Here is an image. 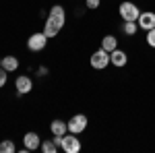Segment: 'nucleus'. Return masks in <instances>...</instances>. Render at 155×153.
<instances>
[{
	"instance_id": "f257e3e1",
	"label": "nucleus",
	"mask_w": 155,
	"mask_h": 153,
	"mask_svg": "<svg viewBox=\"0 0 155 153\" xmlns=\"http://www.w3.org/2000/svg\"><path fill=\"white\" fill-rule=\"evenodd\" d=\"M64 23H66V11H64V6H62V4H54V6L50 8L48 17H46L44 33H46L50 39H54V37L62 31Z\"/></svg>"
},
{
	"instance_id": "f03ea898",
	"label": "nucleus",
	"mask_w": 155,
	"mask_h": 153,
	"mask_svg": "<svg viewBox=\"0 0 155 153\" xmlns=\"http://www.w3.org/2000/svg\"><path fill=\"white\" fill-rule=\"evenodd\" d=\"M118 12H120V17H122L124 23H137V21H139V15H141L139 6H137L134 2H130V0H122Z\"/></svg>"
},
{
	"instance_id": "7ed1b4c3",
	"label": "nucleus",
	"mask_w": 155,
	"mask_h": 153,
	"mask_svg": "<svg viewBox=\"0 0 155 153\" xmlns=\"http://www.w3.org/2000/svg\"><path fill=\"white\" fill-rule=\"evenodd\" d=\"M89 64H91V68H95V71H106L107 66H110V52H106L104 48L95 50V52L89 56Z\"/></svg>"
},
{
	"instance_id": "20e7f679",
	"label": "nucleus",
	"mask_w": 155,
	"mask_h": 153,
	"mask_svg": "<svg viewBox=\"0 0 155 153\" xmlns=\"http://www.w3.org/2000/svg\"><path fill=\"white\" fill-rule=\"evenodd\" d=\"M60 149H62L64 153H79V151H81V139H79V135L66 132V135L62 137Z\"/></svg>"
},
{
	"instance_id": "39448f33",
	"label": "nucleus",
	"mask_w": 155,
	"mask_h": 153,
	"mask_svg": "<svg viewBox=\"0 0 155 153\" xmlns=\"http://www.w3.org/2000/svg\"><path fill=\"white\" fill-rule=\"evenodd\" d=\"M66 124H68V132H72V135H81V132H85L87 126H89V118L85 116V114H74Z\"/></svg>"
},
{
	"instance_id": "423d86ee",
	"label": "nucleus",
	"mask_w": 155,
	"mask_h": 153,
	"mask_svg": "<svg viewBox=\"0 0 155 153\" xmlns=\"http://www.w3.org/2000/svg\"><path fill=\"white\" fill-rule=\"evenodd\" d=\"M48 39L50 37L44 33V31H37V33H31L29 39H27V48L31 50V52H41L44 48L48 46Z\"/></svg>"
},
{
	"instance_id": "0eeeda50",
	"label": "nucleus",
	"mask_w": 155,
	"mask_h": 153,
	"mask_svg": "<svg viewBox=\"0 0 155 153\" xmlns=\"http://www.w3.org/2000/svg\"><path fill=\"white\" fill-rule=\"evenodd\" d=\"M41 147V137L33 132V130H29V132H25L23 135V153H29V151H35Z\"/></svg>"
},
{
	"instance_id": "6e6552de",
	"label": "nucleus",
	"mask_w": 155,
	"mask_h": 153,
	"mask_svg": "<svg viewBox=\"0 0 155 153\" xmlns=\"http://www.w3.org/2000/svg\"><path fill=\"white\" fill-rule=\"evenodd\" d=\"M15 89H17V93H19V95L31 93V89H33V81H31L27 75H21V77L15 79Z\"/></svg>"
},
{
	"instance_id": "1a4fd4ad",
	"label": "nucleus",
	"mask_w": 155,
	"mask_h": 153,
	"mask_svg": "<svg viewBox=\"0 0 155 153\" xmlns=\"http://www.w3.org/2000/svg\"><path fill=\"white\" fill-rule=\"evenodd\" d=\"M139 29H143V31H149V29H155V12L153 11H145L139 15Z\"/></svg>"
},
{
	"instance_id": "9d476101",
	"label": "nucleus",
	"mask_w": 155,
	"mask_h": 153,
	"mask_svg": "<svg viewBox=\"0 0 155 153\" xmlns=\"http://www.w3.org/2000/svg\"><path fill=\"white\" fill-rule=\"evenodd\" d=\"M126 62H128V54H126L124 50L116 48L114 52H110V64H114L116 68H122V66H126Z\"/></svg>"
},
{
	"instance_id": "9b49d317",
	"label": "nucleus",
	"mask_w": 155,
	"mask_h": 153,
	"mask_svg": "<svg viewBox=\"0 0 155 153\" xmlns=\"http://www.w3.org/2000/svg\"><path fill=\"white\" fill-rule=\"evenodd\" d=\"M50 132H52V137H64V135L68 132V124H66L64 120L56 118V120L50 122Z\"/></svg>"
},
{
	"instance_id": "f8f14e48",
	"label": "nucleus",
	"mask_w": 155,
	"mask_h": 153,
	"mask_svg": "<svg viewBox=\"0 0 155 153\" xmlns=\"http://www.w3.org/2000/svg\"><path fill=\"white\" fill-rule=\"evenodd\" d=\"M2 68L8 71V72H15L19 68V58L17 56H4L2 58Z\"/></svg>"
},
{
	"instance_id": "ddd939ff",
	"label": "nucleus",
	"mask_w": 155,
	"mask_h": 153,
	"mask_svg": "<svg viewBox=\"0 0 155 153\" xmlns=\"http://www.w3.org/2000/svg\"><path fill=\"white\" fill-rule=\"evenodd\" d=\"M101 48H104L106 52H114V50L118 48V39H116V35H104V39H101Z\"/></svg>"
},
{
	"instance_id": "4468645a",
	"label": "nucleus",
	"mask_w": 155,
	"mask_h": 153,
	"mask_svg": "<svg viewBox=\"0 0 155 153\" xmlns=\"http://www.w3.org/2000/svg\"><path fill=\"white\" fill-rule=\"evenodd\" d=\"M39 149L44 153H56L60 147L54 143V139H46V141H41V147H39Z\"/></svg>"
},
{
	"instance_id": "2eb2a0df",
	"label": "nucleus",
	"mask_w": 155,
	"mask_h": 153,
	"mask_svg": "<svg viewBox=\"0 0 155 153\" xmlns=\"http://www.w3.org/2000/svg\"><path fill=\"white\" fill-rule=\"evenodd\" d=\"M15 151H17V147H15V143L11 139H4L0 143V153H15Z\"/></svg>"
},
{
	"instance_id": "dca6fc26",
	"label": "nucleus",
	"mask_w": 155,
	"mask_h": 153,
	"mask_svg": "<svg viewBox=\"0 0 155 153\" xmlns=\"http://www.w3.org/2000/svg\"><path fill=\"white\" fill-rule=\"evenodd\" d=\"M122 31H124V35L132 37L137 31H139V25H137V23H124V25H122Z\"/></svg>"
},
{
	"instance_id": "f3484780",
	"label": "nucleus",
	"mask_w": 155,
	"mask_h": 153,
	"mask_svg": "<svg viewBox=\"0 0 155 153\" xmlns=\"http://www.w3.org/2000/svg\"><path fill=\"white\" fill-rule=\"evenodd\" d=\"M145 39H147V46L149 48H155V29H149Z\"/></svg>"
},
{
	"instance_id": "a211bd4d",
	"label": "nucleus",
	"mask_w": 155,
	"mask_h": 153,
	"mask_svg": "<svg viewBox=\"0 0 155 153\" xmlns=\"http://www.w3.org/2000/svg\"><path fill=\"white\" fill-rule=\"evenodd\" d=\"M99 0H85V6L89 8V11H95V8H99Z\"/></svg>"
},
{
	"instance_id": "6ab92c4d",
	"label": "nucleus",
	"mask_w": 155,
	"mask_h": 153,
	"mask_svg": "<svg viewBox=\"0 0 155 153\" xmlns=\"http://www.w3.org/2000/svg\"><path fill=\"white\" fill-rule=\"evenodd\" d=\"M6 81H8V71H4V68H0V89L6 85Z\"/></svg>"
},
{
	"instance_id": "aec40b11",
	"label": "nucleus",
	"mask_w": 155,
	"mask_h": 153,
	"mask_svg": "<svg viewBox=\"0 0 155 153\" xmlns=\"http://www.w3.org/2000/svg\"><path fill=\"white\" fill-rule=\"evenodd\" d=\"M46 75H48V68L46 66H39L37 68V77H46Z\"/></svg>"
},
{
	"instance_id": "412c9836",
	"label": "nucleus",
	"mask_w": 155,
	"mask_h": 153,
	"mask_svg": "<svg viewBox=\"0 0 155 153\" xmlns=\"http://www.w3.org/2000/svg\"><path fill=\"white\" fill-rule=\"evenodd\" d=\"M0 68H2V58H0Z\"/></svg>"
}]
</instances>
